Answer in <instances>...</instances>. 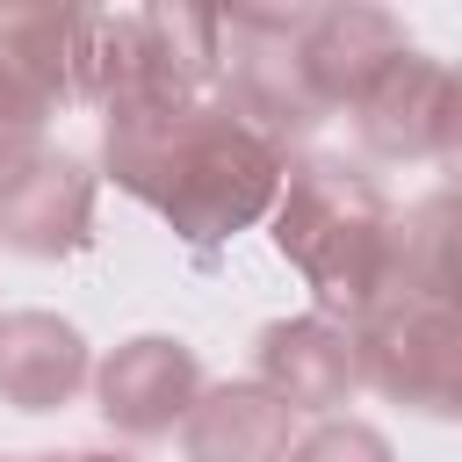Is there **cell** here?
Segmentation results:
<instances>
[{
    "mask_svg": "<svg viewBox=\"0 0 462 462\" xmlns=\"http://www.w3.org/2000/svg\"><path fill=\"white\" fill-rule=\"evenodd\" d=\"M267 383L260 390H274L289 411L303 404V411H318V404H339L346 397V383L361 375L354 368V339L346 332H332L325 318H303V325H274L267 332Z\"/></svg>",
    "mask_w": 462,
    "mask_h": 462,
    "instance_id": "obj_7",
    "label": "cell"
},
{
    "mask_svg": "<svg viewBox=\"0 0 462 462\" xmlns=\"http://www.w3.org/2000/svg\"><path fill=\"white\" fill-rule=\"evenodd\" d=\"M354 368L419 411H462V310L397 296L354 339Z\"/></svg>",
    "mask_w": 462,
    "mask_h": 462,
    "instance_id": "obj_3",
    "label": "cell"
},
{
    "mask_svg": "<svg viewBox=\"0 0 462 462\" xmlns=\"http://www.w3.org/2000/svg\"><path fill=\"white\" fill-rule=\"evenodd\" d=\"M195 354L180 339H130L108 368H101V411L123 433H166L173 419L195 411Z\"/></svg>",
    "mask_w": 462,
    "mask_h": 462,
    "instance_id": "obj_4",
    "label": "cell"
},
{
    "mask_svg": "<svg viewBox=\"0 0 462 462\" xmlns=\"http://www.w3.org/2000/svg\"><path fill=\"white\" fill-rule=\"evenodd\" d=\"M43 462H116V455H43Z\"/></svg>",
    "mask_w": 462,
    "mask_h": 462,
    "instance_id": "obj_11",
    "label": "cell"
},
{
    "mask_svg": "<svg viewBox=\"0 0 462 462\" xmlns=\"http://www.w3.org/2000/svg\"><path fill=\"white\" fill-rule=\"evenodd\" d=\"M87 354H79V332L43 318V310H22V318H0V390L22 404V411H51L58 397H72Z\"/></svg>",
    "mask_w": 462,
    "mask_h": 462,
    "instance_id": "obj_8",
    "label": "cell"
},
{
    "mask_svg": "<svg viewBox=\"0 0 462 462\" xmlns=\"http://www.w3.org/2000/svg\"><path fill=\"white\" fill-rule=\"evenodd\" d=\"M390 274H404V296L462 310V195L426 202L411 217V231L390 238Z\"/></svg>",
    "mask_w": 462,
    "mask_h": 462,
    "instance_id": "obj_9",
    "label": "cell"
},
{
    "mask_svg": "<svg viewBox=\"0 0 462 462\" xmlns=\"http://www.w3.org/2000/svg\"><path fill=\"white\" fill-rule=\"evenodd\" d=\"M87 173L72 159H22L0 166V238L22 253H65L87 231Z\"/></svg>",
    "mask_w": 462,
    "mask_h": 462,
    "instance_id": "obj_5",
    "label": "cell"
},
{
    "mask_svg": "<svg viewBox=\"0 0 462 462\" xmlns=\"http://www.w3.org/2000/svg\"><path fill=\"white\" fill-rule=\"evenodd\" d=\"M188 455L195 462H289V404L260 383L209 390L188 411Z\"/></svg>",
    "mask_w": 462,
    "mask_h": 462,
    "instance_id": "obj_6",
    "label": "cell"
},
{
    "mask_svg": "<svg viewBox=\"0 0 462 462\" xmlns=\"http://www.w3.org/2000/svg\"><path fill=\"white\" fill-rule=\"evenodd\" d=\"M108 159L116 173L152 195L188 238H224L238 231L267 195H274V152L231 116L188 108V94H152L130 87L108 123Z\"/></svg>",
    "mask_w": 462,
    "mask_h": 462,
    "instance_id": "obj_1",
    "label": "cell"
},
{
    "mask_svg": "<svg viewBox=\"0 0 462 462\" xmlns=\"http://www.w3.org/2000/svg\"><path fill=\"white\" fill-rule=\"evenodd\" d=\"M289 462H390V448H383V433H368V426H318Z\"/></svg>",
    "mask_w": 462,
    "mask_h": 462,
    "instance_id": "obj_10",
    "label": "cell"
},
{
    "mask_svg": "<svg viewBox=\"0 0 462 462\" xmlns=\"http://www.w3.org/2000/svg\"><path fill=\"white\" fill-rule=\"evenodd\" d=\"M274 238L310 274L325 310H375V296L390 282V217L368 180H346L339 166L296 173Z\"/></svg>",
    "mask_w": 462,
    "mask_h": 462,
    "instance_id": "obj_2",
    "label": "cell"
}]
</instances>
